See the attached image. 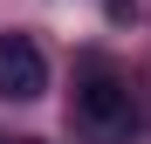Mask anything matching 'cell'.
<instances>
[{
  "instance_id": "cell-1",
  "label": "cell",
  "mask_w": 151,
  "mask_h": 144,
  "mask_svg": "<svg viewBox=\"0 0 151 144\" xmlns=\"http://www.w3.org/2000/svg\"><path fill=\"white\" fill-rule=\"evenodd\" d=\"M69 117H76V130H89L96 144H117V137H131V124H137L131 82H117L110 69H89V76L76 82V103H69Z\"/></svg>"
},
{
  "instance_id": "cell-2",
  "label": "cell",
  "mask_w": 151,
  "mask_h": 144,
  "mask_svg": "<svg viewBox=\"0 0 151 144\" xmlns=\"http://www.w3.org/2000/svg\"><path fill=\"white\" fill-rule=\"evenodd\" d=\"M41 89H48V55L35 48V34L7 28L0 34V96L7 103H35Z\"/></svg>"
}]
</instances>
